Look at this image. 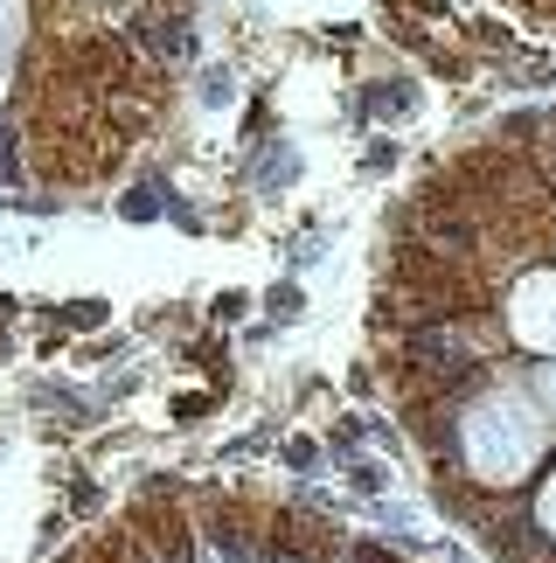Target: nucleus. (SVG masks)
I'll return each mask as SVG.
<instances>
[{
	"mask_svg": "<svg viewBox=\"0 0 556 563\" xmlns=\"http://www.w3.org/2000/svg\"><path fill=\"white\" fill-rule=\"evenodd\" d=\"M459 452H466V466H474V481H487V487L522 481V473L543 460V410L529 404L522 389H494V397L466 404Z\"/></svg>",
	"mask_w": 556,
	"mask_h": 563,
	"instance_id": "nucleus-1",
	"label": "nucleus"
},
{
	"mask_svg": "<svg viewBox=\"0 0 556 563\" xmlns=\"http://www.w3.org/2000/svg\"><path fill=\"white\" fill-rule=\"evenodd\" d=\"M508 328H515L522 349L556 355V272H529L515 292H508Z\"/></svg>",
	"mask_w": 556,
	"mask_h": 563,
	"instance_id": "nucleus-2",
	"label": "nucleus"
},
{
	"mask_svg": "<svg viewBox=\"0 0 556 563\" xmlns=\"http://www.w3.org/2000/svg\"><path fill=\"white\" fill-rule=\"evenodd\" d=\"M543 404H549V418H556V369L543 376Z\"/></svg>",
	"mask_w": 556,
	"mask_h": 563,
	"instance_id": "nucleus-4",
	"label": "nucleus"
},
{
	"mask_svg": "<svg viewBox=\"0 0 556 563\" xmlns=\"http://www.w3.org/2000/svg\"><path fill=\"white\" fill-rule=\"evenodd\" d=\"M216 563H223V556H216Z\"/></svg>",
	"mask_w": 556,
	"mask_h": 563,
	"instance_id": "nucleus-5",
	"label": "nucleus"
},
{
	"mask_svg": "<svg viewBox=\"0 0 556 563\" xmlns=\"http://www.w3.org/2000/svg\"><path fill=\"white\" fill-rule=\"evenodd\" d=\"M536 515H543V529H549V536H556V481H549V487H543V501H536Z\"/></svg>",
	"mask_w": 556,
	"mask_h": 563,
	"instance_id": "nucleus-3",
	"label": "nucleus"
}]
</instances>
